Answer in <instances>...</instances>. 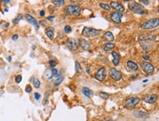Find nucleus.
Returning a JSON list of instances; mask_svg holds the SVG:
<instances>
[{
	"mask_svg": "<svg viewBox=\"0 0 159 121\" xmlns=\"http://www.w3.org/2000/svg\"><path fill=\"white\" fill-rule=\"evenodd\" d=\"M128 8L132 12L137 13V14L143 15V14L147 13V10H145V8H144L142 5H141L139 3L136 2H130L128 4Z\"/></svg>",
	"mask_w": 159,
	"mask_h": 121,
	"instance_id": "nucleus-1",
	"label": "nucleus"
},
{
	"mask_svg": "<svg viewBox=\"0 0 159 121\" xmlns=\"http://www.w3.org/2000/svg\"><path fill=\"white\" fill-rule=\"evenodd\" d=\"M100 33V30H98L96 29L90 28V27H84L82 31L83 36L86 38H93L98 36Z\"/></svg>",
	"mask_w": 159,
	"mask_h": 121,
	"instance_id": "nucleus-2",
	"label": "nucleus"
},
{
	"mask_svg": "<svg viewBox=\"0 0 159 121\" xmlns=\"http://www.w3.org/2000/svg\"><path fill=\"white\" fill-rule=\"evenodd\" d=\"M159 26V18H151L150 20L145 21L144 24H142L141 28L142 29H152L156 28Z\"/></svg>",
	"mask_w": 159,
	"mask_h": 121,
	"instance_id": "nucleus-3",
	"label": "nucleus"
},
{
	"mask_svg": "<svg viewBox=\"0 0 159 121\" xmlns=\"http://www.w3.org/2000/svg\"><path fill=\"white\" fill-rule=\"evenodd\" d=\"M139 101H140V98L139 97H128L125 101V106L127 109H133L139 104Z\"/></svg>",
	"mask_w": 159,
	"mask_h": 121,
	"instance_id": "nucleus-4",
	"label": "nucleus"
},
{
	"mask_svg": "<svg viewBox=\"0 0 159 121\" xmlns=\"http://www.w3.org/2000/svg\"><path fill=\"white\" fill-rule=\"evenodd\" d=\"M66 12L69 15L78 16L80 14L81 8L80 5H69L66 8Z\"/></svg>",
	"mask_w": 159,
	"mask_h": 121,
	"instance_id": "nucleus-5",
	"label": "nucleus"
},
{
	"mask_svg": "<svg viewBox=\"0 0 159 121\" xmlns=\"http://www.w3.org/2000/svg\"><path fill=\"white\" fill-rule=\"evenodd\" d=\"M79 46H80V41H78V39L74 37L69 38L66 42V46L72 51H76L79 48Z\"/></svg>",
	"mask_w": 159,
	"mask_h": 121,
	"instance_id": "nucleus-6",
	"label": "nucleus"
},
{
	"mask_svg": "<svg viewBox=\"0 0 159 121\" xmlns=\"http://www.w3.org/2000/svg\"><path fill=\"white\" fill-rule=\"evenodd\" d=\"M123 17L122 12H113L110 13V18L111 21L116 24H119L122 23V18Z\"/></svg>",
	"mask_w": 159,
	"mask_h": 121,
	"instance_id": "nucleus-7",
	"label": "nucleus"
},
{
	"mask_svg": "<svg viewBox=\"0 0 159 121\" xmlns=\"http://www.w3.org/2000/svg\"><path fill=\"white\" fill-rule=\"evenodd\" d=\"M109 75L110 77L115 81H120L122 79V73L120 71H119L118 70H116V68H111L109 69Z\"/></svg>",
	"mask_w": 159,
	"mask_h": 121,
	"instance_id": "nucleus-8",
	"label": "nucleus"
},
{
	"mask_svg": "<svg viewBox=\"0 0 159 121\" xmlns=\"http://www.w3.org/2000/svg\"><path fill=\"white\" fill-rule=\"evenodd\" d=\"M141 67L142 68L144 72L146 73H152L154 71V66L152 65L147 62H142L141 63Z\"/></svg>",
	"mask_w": 159,
	"mask_h": 121,
	"instance_id": "nucleus-9",
	"label": "nucleus"
},
{
	"mask_svg": "<svg viewBox=\"0 0 159 121\" xmlns=\"http://www.w3.org/2000/svg\"><path fill=\"white\" fill-rule=\"evenodd\" d=\"M106 77V71L104 67H102L98 70V71L95 75L96 79L99 81H102L105 79Z\"/></svg>",
	"mask_w": 159,
	"mask_h": 121,
	"instance_id": "nucleus-10",
	"label": "nucleus"
},
{
	"mask_svg": "<svg viewBox=\"0 0 159 121\" xmlns=\"http://www.w3.org/2000/svg\"><path fill=\"white\" fill-rule=\"evenodd\" d=\"M110 6V8H113L114 9H115V10H116L117 12H125V10L124 6H123L121 3L118 2H111Z\"/></svg>",
	"mask_w": 159,
	"mask_h": 121,
	"instance_id": "nucleus-11",
	"label": "nucleus"
},
{
	"mask_svg": "<svg viewBox=\"0 0 159 121\" xmlns=\"http://www.w3.org/2000/svg\"><path fill=\"white\" fill-rule=\"evenodd\" d=\"M155 35H141L138 37L139 41H152L156 39Z\"/></svg>",
	"mask_w": 159,
	"mask_h": 121,
	"instance_id": "nucleus-12",
	"label": "nucleus"
},
{
	"mask_svg": "<svg viewBox=\"0 0 159 121\" xmlns=\"http://www.w3.org/2000/svg\"><path fill=\"white\" fill-rule=\"evenodd\" d=\"M144 101L146 102L147 104H153L155 101L158 100V95L155 94L152 95H147L144 97Z\"/></svg>",
	"mask_w": 159,
	"mask_h": 121,
	"instance_id": "nucleus-13",
	"label": "nucleus"
},
{
	"mask_svg": "<svg viewBox=\"0 0 159 121\" xmlns=\"http://www.w3.org/2000/svg\"><path fill=\"white\" fill-rule=\"evenodd\" d=\"M25 16V18L27 19V21H28L30 24H31L32 25H33V26L36 27V29H38V28H39V24H38V22H37V21L36 18H34L33 16H31V15H30V14H28V13H26Z\"/></svg>",
	"mask_w": 159,
	"mask_h": 121,
	"instance_id": "nucleus-14",
	"label": "nucleus"
},
{
	"mask_svg": "<svg viewBox=\"0 0 159 121\" xmlns=\"http://www.w3.org/2000/svg\"><path fill=\"white\" fill-rule=\"evenodd\" d=\"M134 116L139 119H145L148 117V114L144 112H142V111H136L133 113Z\"/></svg>",
	"mask_w": 159,
	"mask_h": 121,
	"instance_id": "nucleus-15",
	"label": "nucleus"
},
{
	"mask_svg": "<svg viewBox=\"0 0 159 121\" xmlns=\"http://www.w3.org/2000/svg\"><path fill=\"white\" fill-rule=\"evenodd\" d=\"M127 68L130 69V70L133 71H136L138 70V65L136 64V62H134L133 61H127Z\"/></svg>",
	"mask_w": 159,
	"mask_h": 121,
	"instance_id": "nucleus-16",
	"label": "nucleus"
},
{
	"mask_svg": "<svg viewBox=\"0 0 159 121\" xmlns=\"http://www.w3.org/2000/svg\"><path fill=\"white\" fill-rule=\"evenodd\" d=\"M82 93L87 98H91L94 95V92L88 87H83L82 89Z\"/></svg>",
	"mask_w": 159,
	"mask_h": 121,
	"instance_id": "nucleus-17",
	"label": "nucleus"
},
{
	"mask_svg": "<svg viewBox=\"0 0 159 121\" xmlns=\"http://www.w3.org/2000/svg\"><path fill=\"white\" fill-rule=\"evenodd\" d=\"M111 55L113 56L114 59H113V63L114 65H118L119 63V60H120V56L118 53L116 52H113L111 53Z\"/></svg>",
	"mask_w": 159,
	"mask_h": 121,
	"instance_id": "nucleus-18",
	"label": "nucleus"
},
{
	"mask_svg": "<svg viewBox=\"0 0 159 121\" xmlns=\"http://www.w3.org/2000/svg\"><path fill=\"white\" fill-rule=\"evenodd\" d=\"M80 46L83 50H88L90 48V43L86 40L81 39V40H80Z\"/></svg>",
	"mask_w": 159,
	"mask_h": 121,
	"instance_id": "nucleus-19",
	"label": "nucleus"
},
{
	"mask_svg": "<svg viewBox=\"0 0 159 121\" xmlns=\"http://www.w3.org/2000/svg\"><path fill=\"white\" fill-rule=\"evenodd\" d=\"M46 36L49 37V39L50 40H52L54 38V28L49 27L48 28H46Z\"/></svg>",
	"mask_w": 159,
	"mask_h": 121,
	"instance_id": "nucleus-20",
	"label": "nucleus"
},
{
	"mask_svg": "<svg viewBox=\"0 0 159 121\" xmlns=\"http://www.w3.org/2000/svg\"><path fill=\"white\" fill-rule=\"evenodd\" d=\"M104 37H105L106 40H108V41H114V36L112 34V32H105L104 34Z\"/></svg>",
	"mask_w": 159,
	"mask_h": 121,
	"instance_id": "nucleus-21",
	"label": "nucleus"
},
{
	"mask_svg": "<svg viewBox=\"0 0 159 121\" xmlns=\"http://www.w3.org/2000/svg\"><path fill=\"white\" fill-rule=\"evenodd\" d=\"M115 47V45L112 43H106L104 47H103V49L105 52H109L110 50H112L113 48Z\"/></svg>",
	"mask_w": 159,
	"mask_h": 121,
	"instance_id": "nucleus-22",
	"label": "nucleus"
},
{
	"mask_svg": "<svg viewBox=\"0 0 159 121\" xmlns=\"http://www.w3.org/2000/svg\"><path fill=\"white\" fill-rule=\"evenodd\" d=\"M52 4H54L57 8H61L65 4V1L63 0H56V1H52Z\"/></svg>",
	"mask_w": 159,
	"mask_h": 121,
	"instance_id": "nucleus-23",
	"label": "nucleus"
},
{
	"mask_svg": "<svg viewBox=\"0 0 159 121\" xmlns=\"http://www.w3.org/2000/svg\"><path fill=\"white\" fill-rule=\"evenodd\" d=\"M141 46H142L143 50H144V51H146V52L150 51L151 48H152V46H151L150 43H143L142 44H141Z\"/></svg>",
	"mask_w": 159,
	"mask_h": 121,
	"instance_id": "nucleus-24",
	"label": "nucleus"
},
{
	"mask_svg": "<svg viewBox=\"0 0 159 121\" xmlns=\"http://www.w3.org/2000/svg\"><path fill=\"white\" fill-rule=\"evenodd\" d=\"M63 79H64V77H63V76L57 77V79L54 82V87H57V86H59V85H61L62 83V81H63Z\"/></svg>",
	"mask_w": 159,
	"mask_h": 121,
	"instance_id": "nucleus-25",
	"label": "nucleus"
},
{
	"mask_svg": "<svg viewBox=\"0 0 159 121\" xmlns=\"http://www.w3.org/2000/svg\"><path fill=\"white\" fill-rule=\"evenodd\" d=\"M75 71L78 73H81L82 71H83L81 66H80L79 62H78V61H75Z\"/></svg>",
	"mask_w": 159,
	"mask_h": 121,
	"instance_id": "nucleus-26",
	"label": "nucleus"
},
{
	"mask_svg": "<svg viewBox=\"0 0 159 121\" xmlns=\"http://www.w3.org/2000/svg\"><path fill=\"white\" fill-rule=\"evenodd\" d=\"M33 85H34V87L36 89L39 88V87H40V85H41V81H39L38 79L34 78V79H33Z\"/></svg>",
	"mask_w": 159,
	"mask_h": 121,
	"instance_id": "nucleus-27",
	"label": "nucleus"
},
{
	"mask_svg": "<svg viewBox=\"0 0 159 121\" xmlns=\"http://www.w3.org/2000/svg\"><path fill=\"white\" fill-rule=\"evenodd\" d=\"M99 6L101 7V8H102V9H104V10H108V11H109V10H110V5H108V4H105V3H99Z\"/></svg>",
	"mask_w": 159,
	"mask_h": 121,
	"instance_id": "nucleus-28",
	"label": "nucleus"
},
{
	"mask_svg": "<svg viewBox=\"0 0 159 121\" xmlns=\"http://www.w3.org/2000/svg\"><path fill=\"white\" fill-rule=\"evenodd\" d=\"M99 96L103 100H107L109 98V94L107 93H104V92H101V93H99Z\"/></svg>",
	"mask_w": 159,
	"mask_h": 121,
	"instance_id": "nucleus-29",
	"label": "nucleus"
},
{
	"mask_svg": "<svg viewBox=\"0 0 159 121\" xmlns=\"http://www.w3.org/2000/svg\"><path fill=\"white\" fill-rule=\"evenodd\" d=\"M21 18H22V15H21V14H18L16 16V18L15 19L13 20V23L15 24H18V23L20 21V20Z\"/></svg>",
	"mask_w": 159,
	"mask_h": 121,
	"instance_id": "nucleus-30",
	"label": "nucleus"
},
{
	"mask_svg": "<svg viewBox=\"0 0 159 121\" xmlns=\"http://www.w3.org/2000/svg\"><path fill=\"white\" fill-rule=\"evenodd\" d=\"M51 73H52V77H57V76H58V71L57 69L53 68L51 71Z\"/></svg>",
	"mask_w": 159,
	"mask_h": 121,
	"instance_id": "nucleus-31",
	"label": "nucleus"
},
{
	"mask_svg": "<svg viewBox=\"0 0 159 121\" xmlns=\"http://www.w3.org/2000/svg\"><path fill=\"white\" fill-rule=\"evenodd\" d=\"M64 31H65L66 33L69 34L70 32H72V28H71V27L69 26V25L66 26L65 27H64Z\"/></svg>",
	"mask_w": 159,
	"mask_h": 121,
	"instance_id": "nucleus-32",
	"label": "nucleus"
},
{
	"mask_svg": "<svg viewBox=\"0 0 159 121\" xmlns=\"http://www.w3.org/2000/svg\"><path fill=\"white\" fill-rule=\"evenodd\" d=\"M25 91H26V93H30L32 92V87H31V86L30 85H27L26 86V88H25Z\"/></svg>",
	"mask_w": 159,
	"mask_h": 121,
	"instance_id": "nucleus-33",
	"label": "nucleus"
},
{
	"mask_svg": "<svg viewBox=\"0 0 159 121\" xmlns=\"http://www.w3.org/2000/svg\"><path fill=\"white\" fill-rule=\"evenodd\" d=\"M21 79H22V77H21V75H18V76L16 77L15 81H16V83H20L21 81Z\"/></svg>",
	"mask_w": 159,
	"mask_h": 121,
	"instance_id": "nucleus-34",
	"label": "nucleus"
},
{
	"mask_svg": "<svg viewBox=\"0 0 159 121\" xmlns=\"http://www.w3.org/2000/svg\"><path fill=\"white\" fill-rule=\"evenodd\" d=\"M49 65H50V67H52V68H55V67L56 66L57 63H56V62H55V61L50 60L49 62Z\"/></svg>",
	"mask_w": 159,
	"mask_h": 121,
	"instance_id": "nucleus-35",
	"label": "nucleus"
},
{
	"mask_svg": "<svg viewBox=\"0 0 159 121\" xmlns=\"http://www.w3.org/2000/svg\"><path fill=\"white\" fill-rule=\"evenodd\" d=\"M34 97H35V99L38 101V100H39L40 98H41V94L38 93H34Z\"/></svg>",
	"mask_w": 159,
	"mask_h": 121,
	"instance_id": "nucleus-36",
	"label": "nucleus"
},
{
	"mask_svg": "<svg viewBox=\"0 0 159 121\" xmlns=\"http://www.w3.org/2000/svg\"><path fill=\"white\" fill-rule=\"evenodd\" d=\"M18 37H19V35H14L13 36L12 39L13 40H16L17 39H18Z\"/></svg>",
	"mask_w": 159,
	"mask_h": 121,
	"instance_id": "nucleus-37",
	"label": "nucleus"
},
{
	"mask_svg": "<svg viewBox=\"0 0 159 121\" xmlns=\"http://www.w3.org/2000/svg\"><path fill=\"white\" fill-rule=\"evenodd\" d=\"M54 18H55V17L54 16H49L48 18H47V19L49 21H52L54 20Z\"/></svg>",
	"mask_w": 159,
	"mask_h": 121,
	"instance_id": "nucleus-38",
	"label": "nucleus"
},
{
	"mask_svg": "<svg viewBox=\"0 0 159 121\" xmlns=\"http://www.w3.org/2000/svg\"><path fill=\"white\" fill-rule=\"evenodd\" d=\"M143 58H144V60H148L150 57H149L148 55H144V56H143Z\"/></svg>",
	"mask_w": 159,
	"mask_h": 121,
	"instance_id": "nucleus-39",
	"label": "nucleus"
},
{
	"mask_svg": "<svg viewBox=\"0 0 159 121\" xmlns=\"http://www.w3.org/2000/svg\"><path fill=\"white\" fill-rule=\"evenodd\" d=\"M45 15V12L44 11V10H41V12H40V16H44Z\"/></svg>",
	"mask_w": 159,
	"mask_h": 121,
	"instance_id": "nucleus-40",
	"label": "nucleus"
},
{
	"mask_svg": "<svg viewBox=\"0 0 159 121\" xmlns=\"http://www.w3.org/2000/svg\"><path fill=\"white\" fill-rule=\"evenodd\" d=\"M141 2H142L143 4H149V2H148V1H141Z\"/></svg>",
	"mask_w": 159,
	"mask_h": 121,
	"instance_id": "nucleus-41",
	"label": "nucleus"
},
{
	"mask_svg": "<svg viewBox=\"0 0 159 121\" xmlns=\"http://www.w3.org/2000/svg\"><path fill=\"white\" fill-rule=\"evenodd\" d=\"M40 24H42V25H45V24H46V21H40Z\"/></svg>",
	"mask_w": 159,
	"mask_h": 121,
	"instance_id": "nucleus-42",
	"label": "nucleus"
},
{
	"mask_svg": "<svg viewBox=\"0 0 159 121\" xmlns=\"http://www.w3.org/2000/svg\"><path fill=\"white\" fill-rule=\"evenodd\" d=\"M86 72L88 73H90V68H86Z\"/></svg>",
	"mask_w": 159,
	"mask_h": 121,
	"instance_id": "nucleus-43",
	"label": "nucleus"
},
{
	"mask_svg": "<svg viewBox=\"0 0 159 121\" xmlns=\"http://www.w3.org/2000/svg\"><path fill=\"white\" fill-rule=\"evenodd\" d=\"M8 61L9 62H10V61H11V56H8Z\"/></svg>",
	"mask_w": 159,
	"mask_h": 121,
	"instance_id": "nucleus-44",
	"label": "nucleus"
},
{
	"mask_svg": "<svg viewBox=\"0 0 159 121\" xmlns=\"http://www.w3.org/2000/svg\"><path fill=\"white\" fill-rule=\"evenodd\" d=\"M8 26H9L8 23H6V24H5V27H8Z\"/></svg>",
	"mask_w": 159,
	"mask_h": 121,
	"instance_id": "nucleus-45",
	"label": "nucleus"
},
{
	"mask_svg": "<svg viewBox=\"0 0 159 121\" xmlns=\"http://www.w3.org/2000/svg\"><path fill=\"white\" fill-rule=\"evenodd\" d=\"M147 81H148V80H147V79H146V80H144V81H143V82H144V83H146Z\"/></svg>",
	"mask_w": 159,
	"mask_h": 121,
	"instance_id": "nucleus-46",
	"label": "nucleus"
},
{
	"mask_svg": "<svg viewBox=\"0 0 159 121\" xmlns=\"http://www.w3.org/2000/svg\"><path fill=\"white\" fill-rule=\"evenodd\" d=\"M4 10H5L6 12H8V8H5V9H4Z\"/></svg>",
	"mask_w": 159,
	"mask_h": 121,
	"instance_id": "nucleus-47",
	"label": "nucleus"
},
{
	"mask_svg": "<svg viewBox=\"0 0 159 121\" xmlns=\"http://www.w3.org/2000/svg\"><path fill=\"white\" fill-rule=\"evenodd\" d=\"M107 121H112V120H107Z\"/></svg>",
	"mask_w": 159,
	"mask_h": 121,
	"instance_id": "nucleus-48",
	"label": "nucleus"
},
{
	"mask_svg": "<svg viewBox=\"0 0 159 121\" xmlns=\"http://www.w3.org/2000/svg\"><path fill=\"white\" fill-rule=\"evenodd\" d=\"M158 13H159V9H158Z\"/></svg>",
	"mask_w": 159,
	"mask_h": 121,
	"instance_id": "nucleus-49",
	"label": "nucleus"
}]
</instances>
